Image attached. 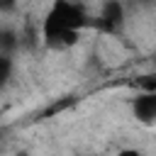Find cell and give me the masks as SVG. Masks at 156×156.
<instances>
[{"mask_svg": "<svg viewBox=\"0 0 156 156\" xmlns=\"http://www.w3.org/2000/svg\"><path fill=\"white\" fill-rule=\"evenodd\" d=\"M90 24V17L78 2L56 0L41 20V39L49 49H68L78 44L80 29Z\"/></svg>", "mask_w": 156, "mask_h": 156, "instance_id": "6da1fadb", "label": "cell"}, {"mask_svg": "<svg viewBox=\"0 0 156 156\" xmlns=\"http://www.w3.org/2000/svg\"><path fill=\"white\" fill-rule=\"evenodd\" d=\"M93 24L98 29H102V32H112V34L119 32L122 24H124V5L119 0H105L102 10H100V15H98V20Z\"/></svg>", "mask_w": 156, "mask_h": 156, "instance_id": "7a4b0ae2", "label": "cell"}, {"mask_svg": "<svg viewBox=\"0 0 156 156\" xmlns=\"http://www.w3.org/2000/svg\"><path fill=\"white\" fill-rule=\"evenodd\" d=\"M134 117L144 124L156 122V90H144L134 100Z\"/></svg>", "mask_w": 156, "mask_h": 156, "instance_id": "3957f363", "label": "cell"}, {"mask_svg": "<svg viewBox=\"0 0 156 156\" xmlns=\"http://www.w3.org/2000/svg\"><path fill=\"white\" fill-rule=\"evenodd\" d=\"M20 44H22V39L15 29H10V27L0 29V54H15Z\"/></svg>", "mask_w": 156, "mask_h": 156, "instance_id": "277c9868", "label": "cell"}, {"mask_svg": "<svg viewBox=\"0 0 156 156\" xmlns=\"http://www.w3.org/2000/svg\"><path fill=\"white\" fill-rule=\"evenodd\" d=\"M12 68H15V63H12V54H0V88H5V85L10 83V78H12Z\"/></svg>", "mask_w": 156, "mask_h": 156, "instance_id": "5b68a950", "label": "cell"}, {"mask_svg": "<svg viewBox=\"0 0 156 156\" xmlns=\"http://www.w3.org/2000/svg\"><path fill=\"white\" fill-rule=\"evenodd\" d=\"M15 10H17V0H0V15L15 12Z\"/></svg>", "mask_w": 156, "mask_h": 156, "instance_id": "8992f818", "label": "cell"}]
</instances>
